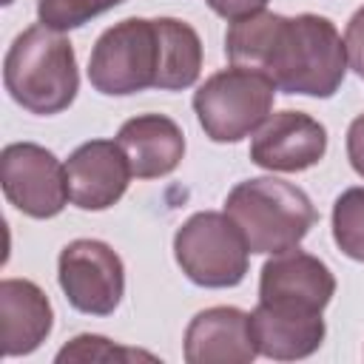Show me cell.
I'll use <instances>...</instances> for the list:
<instances>
[{"instance_id":"ba28073f","label":"cell","mask_w":364,"mask_h":364,"mask_svg":"<svg viewBox=\"0 0 364 364\" xmlns=\"http://www.w3.org/2000/svg\"><path fill=\"white\" fill-rule=\"evenodd\" d=\"M0 182L6 199L31 219H51L71 199L65 165L37 142H11L3 148Z\"/></svg>"},{"instance_id":"8992f818","label":"cell","mask_w":364,"mask_h":364,"mask_svg":"<svg viewBox=\"0 0 364 364\" xmlns=\"http://www.w3.org/2000/svg\"><path fill=\"white\" fill-rule=\"evenodd\" d=\"M173 256L193 284L236 287L247 273L250 250L228 213L199 210L176 228Z\"/></svg>"},{"instance_id":"7402d4cb","label":"cell","mask_w":364,"mask_h":364,"mask_svg":"<svg viewBox=\"0 0 364 364\" xmlns=\"http://www.w3.org/2000/svg\"><path fill=\"white\" fill-rule=\"evenodd\" d=\"M347 159L353 171L364 179V114H358L347 128Z\"/></svg>"},{"instance_id":"cb8c5ba5","label":"cell","mask_w":364,"mask_h":364,"mask_svg":"<svg viewBox=\"0 0 364 364\" xmlns=\"http://www.w3.org/2000/svg\"><path fill=\"white\" fill-rule=\"evenodd\" d=\"M361 77H364V71H361Z\"/></svg>"},{"instance_id":"30bf717a","label":"cell","mask_w":364,"mask_h":364,"mask_svg":"<svg viewBox=\"0 0 364 364\" xmlns=\"http://www.w3.org/2000/svg\"><path fill=\"white\" fill-rule=\"evenodd\" d=\"M336 293V276L330 267L299 247L273 253L259 276V301L282 310L321 313Z\"/></svg>"},{"instance_id":"8fae6325","label":"cell","mask_w":364,"mask_h":364,"mask_svg":"<svg viewBox=\"0 0 364 364\" xmlns=\"http://www.w3.org/2000/svg\"><path fill=\"white\" fill-rule=\"evenodd\" d=\"M71 202L82 210H105L122 199L131 182V165L117 139L82 142L65 162Z\"/></svg>"},{"instance_id":"44dd1931","label":"cell","mask_w":364,"mask_h":364,"mask_svg":"<svg viewBox=\"0 0 364 364\" xmlns=\"http://www.w3.org/2000/svg\"><path fill=\"white\" fill-rule=\"evenodd\" d=\"M219 17H225V20H242V17H247V14H256V11H264V6L270 3V0H205Z\"/></svg>"},{"instance_id":"6da1fadb","label":"cell","mask_w":364,"mask_h":364,"mask_svg":"<svg viewBox=\"0 0 364 364\" xmlns=\"http://www.w3.org/2000/svg\"><path fill=\"white\" fill-rule=\"evenodd\" d=\"M230 65L267 74L284 94L327 100L347 74V48L333 20L321 14L256 11L233 20L225 34Z\"/></svg>"},{"instance_id":"4fadbf2b","label":"cell","mask_w":364,"mask_h":364,"mask_svg":"<svg viewBox=\"0 0 364 364\" xmlns=\"http://www.w3.org/2000/svg\"><path fill=\"white\" fill-rule=\"evenodd\" d=\"M136 179H159L179 168L185 156V134L165 114H139L122 122L117 134Z\"/></svg>"},{"instance_id":"9a60e30c","label":"cell","mask_w":364,"mask_h":364,"mask_svg":"<svg viewBox=\"0 0 364 364\" xmlns=\"http://www.w3.org/2000/svg\"><path fill=\"white\" fill-rule=\"evenodd\" d=\"M250 327L259 353L276 361H296L313 355L327 333L321 313L282 310L262 301L250 313Z\"/></svg>"},{"instance_id":"d6986e66","label":"cell","mask_w":364,"mask_h":364,"mask_svg":"<svg viewBox=\"0 0 364 364\" xmlns=\"http://www.w3.org/2000/svg\"><path fill=\"white\" fill-rule=\"evenodd\" d=\"M134 358H154V355L128 350V347H117L105 336H94V333H82V336L71 338L57 353L60 364H65V361H134Z\"/></svg>"},{"instance_id":"5bb4252c","label":"cell","mask_w":364,"mask_h":364,"mask_svg":"<svg viewBox=\"0 0 364 364\" xmlns=\"http://www.w3.org/2000/svg\"><path fill=\"white\" fill-rule=\"evenodd\" d=\"M54 327V310L48 296L28 279H3L0 282V336L3 355H28L34 353Z\"/></svg>"},{"instance_id":"52a82bcc","label":"cell","mask_w":364,"mask_h":364,"mask_svg":"<svg viewBox=\"0 0 364 364\" xmlns=\"http://www.w3.org/2000/svg\"><path fill=\"white\" fill-rule=\"evenodd\" d=\"M57 279L68 304L88 316H111L125 293V267L100 239H74L60 250Z\"/></svg>"},{"instance_id":"e0dca14e","label":"cell","mask_w":364,"mask_h":364,"mask_svg":"<svg viewBox=\"0 0 364 364\" xmlns=\"http://www.w3.org/2000/svg\"><path fill=\"white\" fill-rule=\"evenodd\" d=\"M333 239L344 256L364 262V188H347L336 199Z\"/></svg>"},{"instance_id":"603a6c76","label":"cell","mask_w":364,"mask_h":364,"mask_svg":"<svg viewBox=\"0 0 364 364\" xmlns=\"http://www.w3.org/2000/svg\"><path fill=\"white\" fill-rule=\"evenodd\" d=\"M3 3H6V6H9V3H14V0H3Z\"/></svg>"},{"instance_id":"2e32d148","label":"cell","mask_w":364,"mask_h":364,"mask_svg":"<svg viewBox=\"0 0 364 364\" xmlns=\"http://www.w3.org/2000/svg\"><path fill=\"white\" fill-rule=\"evenodd\" d=\"M162 40V71L156 88L182 91L199 80L202 71V40L193 26L176 17H156Z\"/></svg>"},{"instance_id":"7a4b0ae2","label":"cell","mask_w":364,"mask_h":364,"mask_svg":"<svg viewBox=\"0 0 364 364\" xmlns=\"http://www.w3.org/2000/svg\"><path fill=\"white\" fill-rule=\"evenodd\" d=\"M3 82L11 100L31 114L51 117L65 111L80 88L71 40L43 23L28 26L6 51Z\"/></svg>"},{"instance_id":"ac0fdd59","label":"cell","mask_w":364,"mask_h":364,"mask_svg":"<svg viewBox=\"0 0 364 364\" xmlns=\"http://www.w3.org/2000/svg\"><path fill=\"white\" fill-rule=\"evenodd\" d=\"M125 0H37V17L54 31H71Z\"/></svg>"},{"instance_id":"7c38bea8","label":"cell","mask_w":364,"mask_h":364,"mask_svg":"<svg viewBox=\"0 0 364 364\" xmlns=\"http://www.w3.org/2000/svg\"><path fill=\"white\" fill-rule=\"evenodd\" d=\"M259 355L250 313L239 307H208L185 330L188 364H247Z\"/></svg>"},{"instance_id":"9c48e42d","label":"cell","mask_w":364,"mask_h":364,"mask_svg":"<svg viewBox=\"0 0 364 364\" xmlns=\"http://www.w3.org/2000/svg\"><path fill=\"white\" fill-rule=\"evenodd\" d=\"M327 154V128L304 111L270 114L250 139V162L264 171L299 173Z\"/></svg>"},{"instance_id":"3957f363","label":"cell","mask_w":364,"mask_h":364,"mask_svg":"<svg viewBox=\"0 0 364 364\" xmlns=\"http://www.w3.org/2000/svg\"><path fill=\"white\" fill-rule=\"evenodd\" d=\"M225 213L242 230L250 253H284L316 225V208L310 196L284 179L256 176L239 182L228 199Z\"/></svg>"},{"instance_id":"ffe728a7","label":"cell","mask_w":364,"mask_h":364,"mask_svg":"<svg viewBox=\"0 0 364 364\" xmlns=\"http://www.w3.org/2000/svg\"><path fill=\"white\" fill-rule=\"evenodd\" d=\"M344 48H347L350 68L361 77V71H364V6L350 17V23L344 28Z\"/></svg>"},{"instance_id":"5b68a950","label":"cell","mask_w":364,"mask_h":364,"mask_svg":"<svg viewBox=\"0 0 364 364\" xmlns=\"http://www.w3.org/2000/svg\"><path fill=\"white\" fill-rule=\"evenodd\" d=\"M162 40L156 20L128 17L100 34L88 57V80L105 97H128L156 88Z\"/></svg>"},{"instance_id":"277c9868","label":"cell","mask_w":364,"mask_h":364,"mask_svg":"<svg viewBox=\"0 0 364 364\" xmlns=\"http://www.w3.org/2000/svg\"><path fill=\"white\" fill-rule=\"evenodd\" d=\"M276 82L245 65H230L210 74L193 94L196 119L213 142H239L259 131L270 117Z\"/></svg>"}]
</instances>
